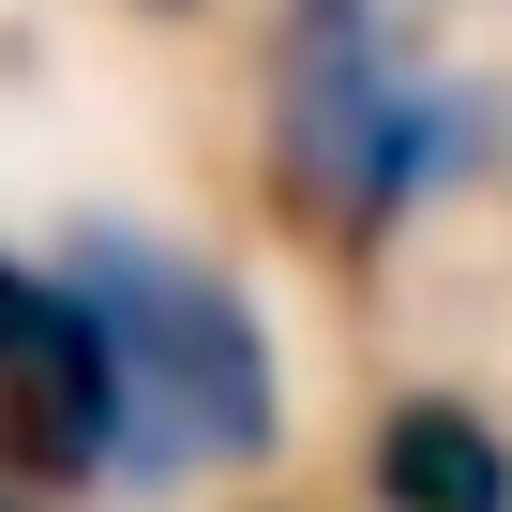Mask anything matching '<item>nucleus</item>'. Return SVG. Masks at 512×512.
<instances>
[{
	"label": "nucleus",
	"mask_w": 512,
	"mask_h": 512,
	"mask_svg": "<svg viewBox=\"0 0 512 512\" xmlns=\"http://www.w3.org/2000/svg\"><path fill=\"white\" fill-rule=\"evenodd\" d=\"M467 91L392 31V0H287L272 16V211L317 256H377L452 166H467Z\"/></svg>",
	"instance_id": "1"
},
{
	"label": "nucleus",
	"mask_w": 512,
	"mask_h": 512,
	"mask_svg": "<svg viewBox=\"0 0 512 512\" xmlns=\"http://www.w3.org/2000/svg\"><path fill=\"white\" fill-rule=\"evenodd\" d=\"M61 272L91 287L106 347H121V467L136 482H181V467H256L287 437V392H272V332L226 272L136 241V226H91Z\"/></svg>",
	"instance_id": "2"
},
{
	"label": "nucleus",
	"mask_w": 512,
	"mask_h": 512,
	"mask_svg": "<svg viewBox=\"0 0 512 512\" xmlns=\"http://www.w3.org/2000/svg\"><path fill=\"white\" fill-rule=\"evenodd\" d=\"M121 452V347L76 272L0 256V467L16 482H91Z\"/></svg>",
	"instance_id": "3"
},
{
	"label": "nucleus",
	"mask_w": 512,
	"mask_h": 512,
	"mask_svg": "<svg viewBox=\"0 0 512 512\" xmlns=\"http://www.w3.org/2000/svg\"><path fill=\"white\" fill-rule=\"evenodd\" d=\"M377 512H512L497 422L452 407V392H407V407L377 422Z\"/></svg>",
	"instance_id": "4"
},
{
	"label": "nucleus",
	"mask_w": 512,
	"mask_h": 512,
	"mask_svg": "<svg viewBox=\"0 0 512 512\" xmlns=\"http://www.w3.org/2000/svg\"><path fill=\"white\" fill-rule=\"evenodd\" d=\"M0 482H16V467H0ZM0 512H16V497H0Z\"/></svg>",
	"instance_id": "5"
}]
</instances>
